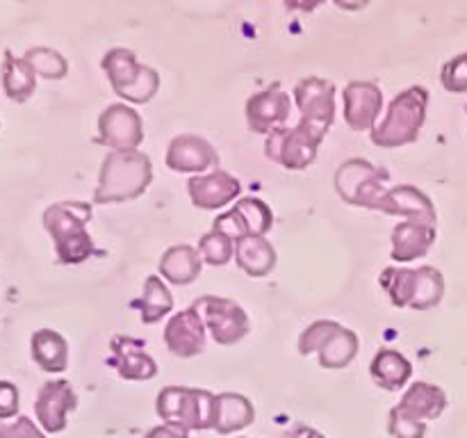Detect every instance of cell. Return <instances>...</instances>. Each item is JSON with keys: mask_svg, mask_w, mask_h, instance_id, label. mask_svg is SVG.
I'll use <instances>...</instances> for the list:
<instances>
[{"mask_svg": "<svg viewBox=\"0 0 467 438\" xmlns=\"http://www.w3.org/2000/svg\"><path fill=\"white\" fill-rule=\"evenodd\" d=\"M369 374L377 381V386L395 392L401 391L410 381V377H413V365L397 349H381L372 359Z\"/></svg>", "mask_w": 467, "mask_h": 438, "instance_id": "obj_25", "label": "cell"}, {"mask_svg": "<svg viewBox=\"0 0 467 438\" xmlns=\"http://www.w3.org/2000/svg\"><path fill=\"white\" fill-rule=\"evenodd\" d=\"M255 420V409L240 392H222L214 402V432L228 436V433L242 432Z\"/></svg>", "mask_w": 467, "mask_h": 438, "instance_id": "obj_22", "label": "cell"}, {"mask_svg": "<svg viewBox=\"0 0 467 438\" xmlns=\"http://www.w3.org/2000/svg\"><path fill=\"white\" fill-rule=\"evenodd\" d=\"M0 438H46L44 432L26 415L16 420H0Z\"/></svg>", "mask_w": 467, "mask_h": 438, "instance_id": "obj_36", "label": "cell"}, {"mask_svg": "<svg viewBox=\"0 0 467 438\" xmlns=\"http://www.w3.org/2000/svg\"><path fill=\"white\" fill-rule=\"evenodd\" d=\"M36 87V73L35 68L27 64L26 57H16L7 50L3 59V89L7 99L16 100V103H26Z\"/></svg>", "mask_w": 467, "mask_h": 438, "instance_id": "obj_27", "label": "cell"}, {"mask_svg": "<svg viewBox=\"0 0 467 438\" xmlns=\"http://www.w3.org/2000/svg\"><path fill=\"white\" fill-rule=\"evenodd\" d=\"M219 155L208 140L199 135L173 137L167 151V167L178 173H203L217 167Z\"/></svg>", "mask_w": 467, "mask_h": 438, "instance_id": "obj_17", "label": "cell"}, {"mask_svg": "<svg viewBox=\"0 0 467 438\" xmlns=\"http://www.w3.org/2000/svg\"><path fill=\"white\" fill-rule=\"evenodd\" d=\"M429 89L413 85L397 94L388 108L381 123L372 128V141L381 149H400V146L418 141L420 130L427 121Z\"/></svg>", "mask_w": 467, "mask_h": 438, "instance_id": "obj_3", "label": "cell"}, {"mask_svg": "<svg viewBox=\"0 0 467 438\" xmlns=\"http://www.w3.org/2000/svg\"><path fill=\"white\" fill-rule=\"evenodd\" d=\"M194 308L201 313L205 328H208L217 345H235V342H240L249 333V315L233 299L208 295L201 297L194 304Z\"/></svg>", "mask_w": 467, "mask_h": 438, "instance_id": "obj_9", "label": "cell"}, {"mask_svg": "<svg viewBox=\"0 0 467 438\" xmlns=\"http://www.w3.org/2000/svg\"><path fill=\"white\" fill-rule=\"evenodd\" d=\"M358 336H356L351 328L342 327L340 324V327L328 336V340L324 342L322 349L317 351L319 365L327 370L347 368V365L356 359V354H358Z\"/></svg>", "mask_w": 467, "mask_h": 438, "instance_id": "obj_28", "label": "cell"}, {"mask_svg": "<svg viewBox=\"0 0 467 438\" xmlns=\"http://www.w3.org/2000/svg\"><path fill=\"white\" fill-rule=\"evenodd\" d=\"M436 242V226L418 222H401L392 228V260L410 263L422 258Z\"/></svg>", "mask_w": 467, "mask_h": 438, "instance_id": "obj_21", "label": "cell"}, {"mask_svg": "<svg viewBox=\"0 0 467 438\" xmlns=\"http://www.w3.org/2000/svg\"><path fill=\"white\" fill-rule=\"evenodd\" d=\"M295 103L301 119L317 126L331 128L336 119V85L324 78H304L295 87Z\"/></svg>", "mask_w": 467, "mask_h": 438, "instance_id": "obj_13", "label": "cell"}, {"mask_svg": "<svg viewBox=\"0 0 467 438\" xmlns=\"http://www.w3.org/2000/svg\"><path fill=\"white\" fill-rule=\"evenodd\" d=\"M337 327H340V324L333 322V319H317V322L310 324V327L299 336L301 354L308 356V354H313V351L322 349L324 342L328 340V336H331Z\"/></svg>", "mask_w": 467, "mask_h": 438, "instance_id": "obj_33", "label": "cell"}, {"mask_svg": "<svg viewBox=\"0 0 467 438\" xmlns=\"http://www.w3.org/2000/svg\"><path fill=\"white\" fill-rule=\"evenodd\" d=\"M23 57L27 59L36 76L46 78V80H62L68 73V62L62 53L55 48H46V46H36V48L27 50Z\"/></svg>", "mask_w": 467, "mask_h": 438, "instance_id": "obj_32", "label": "cell"}, {"mask_svg": "<svg viewBox=\"0 0 467 438\" xmlns=\"http://www.w3.org/2000/svg\"><path fill=\"white\" fill-rule=\"evenodd\" d=\"M292 438H324V433L315 432V429H301V432H296Z\"/></svg>", "mask_w": 467, "mask_h": 438, "instance_id": "obj_41", "label": "cell"}, {"mask_svg": "<svg viewBox=\"0 0 467 438\" xmlns=\"http://www.w3.org/2000/svg\"><path fill=\"white\" fill-rule=\"evenodd\" d=\"M283 3H285V7L290 12H315L327 0H283Z\"/></svg>", "mask_w": 467, "mask_h": 438, "instance_id": "obj_39", "label": "cell"}, {"mask_svg": "<svg viewBox=\"0 0 467 438\" xmlns=\"http://www.w3.org/2000/svg\"><path fill=\"white\" fill-rule=\"evenodd\" d=\"M109 363L117 368L119 377L126 379V381H149L158 374V365L144 351V342L135 340V338H114Z\"/></svg>", "mask_w": 467, "mask_h": 438, "instance_id": "obj_19", "label": "cell"}, {"mask_svg": "<svg viewBox=\"0 0 467 438\" xmlns=\"http://www.w3.org/2000/svg\"><path fill=\"white\" fill-rule=\"evenodd\" d=\"M32 359L44 372H64L68 365V345L62 333L53 328H39L32 333Z\"/></svg>", "mask_w": 467, "mask_h": 438, "instance_id": "obj_26", "label": "cell"}, {"mask_svg": "<svg viewBox=\"0 0 467 438\" xmlns=\"http://www.w3.org/2000/svg\"><path fill=\"white\" fill-rule=\"evenodd\" d=\"M18 406V388L12 381H0V420L16 418Z\"/></svg>", "mask_w": 467, "mask_h": 438, "instance_id": "obj_37", "label": "cell"}, {"mask_svg": "<svg viewBox=\"0 0 467 438\" xmlns=\"http://www.w3.org/2000/svg\"><path fill=\"white\" fill-rule=\"evenodd\" d=\"M187 192H190L194 208L217 210L233 203L240 196L242 185L233 173L214 169L210 173H199V176L190 178L187 181Z\"/></svg>", "mask_w": 467, "mask_h": 438, "instance_id": "obj_16", "label": "cell"}, {"mask_svg": "<svg viewBox=\"0 0 467 438\" xmlns=\"http://www.w3.org/2000/svg\"><path fill=\"white\" fill-rule=\"evenodd\" d=\"M379 286L388 292L397 308L429 310L441 304L445 295V278L441 269L424 267H386L379 276Z\"/></svg>", "mask_w": 467, "mask_h": 438, "instance_id": "obj_4", "label": "cell"}, {"mask_svg": "<svg viewBox=\"0 0 467 438\" xmlns=\"http://www.w3.org/2000/svg\"><path fill=\"white\" fill-rule=\"evenodd\" d=\"M214 402L217 395L208 391L167 386L160 391L155 411L167 424H176L185 432H203V429H214Z\"/></svg>", "mask_w": 467, "mask_h": 438, "instance_id": "obj_5", "label": "cell"}, {"mask_svg": "<svg viewBox=\"0 0 467 438\" xmlns=\"http://www.w3.org/2000/svg\"><path fill=\"white\" fill-rule=\"evenodd\" d=\"M388 172L369 160L349 158L337 167L336 190L342 201L358 208L381 210L390 187L386 185Z\"/></svg>", "mask_w": 467, "mask_h": 438, "instance_id": "obj_8", "label": "cell"}, {"mask_svg": "<svg viewBox=\"0 0 467 438\" xmlns=\"http://www.w3.org/2000/svg\"><path fill=\"white\" fill-rule=\"evenodd\" d=\"M441 82L451 94H467V50L456 55L442 67Z\"/></svg>", "mask_w": 467, "mask_h": 438, "instance_id": "obj_34", "label": "cell"}, {"mask_svg": "<svg viewBox=\"0 0 467 438\" xmlns=\"http://www.w3.org/2000/svg\"><path fill=\"white\" fill-rule=\"evenodd\" d=\"M388 432H390L392 438H424V433H427V422L409 418V415L400 413V411L392 406L390 420H388Z\"/></svg>", "mask_w": 467, "mask_h": 438, "instance_id": "obj_35", "label": "cell"}, {"mask_svg": "<svg viewBox=\"0 0 467 438\" xmlns=\"http://www.w3.org/2000/svg\"><path fill=\"white\" fill-rule=\"evenodd\" d=\"M237 214H240L242 224L246 228V235H260L265 237L274 226V213L265 201L255 199V196H246L233 205Z\"/></svg>", "mask_w": 467, "mask_h": 438, "instance_id": "obj_30", "label": "cell"}, {"mask_svg": "<svg viewBox=\"0 0 467 438\" xmlns=\"http://www.w3.org/2000/svg\"><path fill=\"white\" fill-rule=\"evenodd\" d=\"M141 322L144 324H155L164 318V315L171 313L173 308V297L169 292V287L164 286L160 276H149L144 281V292H141Z\"/></svg>", "mask_w": 467, "mask_h": 438, "instance_id": "obj_29", "label": "cell"}, {"mask_svg": "<svg viewBox=\"0 0 467 438\" xmlns=\"http://www.w3.org/2000/svg\"><path fill=\"white\" fill-rule=\"evenodd\" d=\"M333 3L345 9V12H360V9L368 7L369 0H333Z\"/></svg>", "mask_w": 467, "mask_h": 438, "instance_id": "obj_40", "label": "cell"}, {"mask_svg": "<svg viewBox=\"0 0 467 438\" xmlns=\"http://www.w3.org/2000/svg\"><path fill=\"white\" fill-rule=\"evenodd\" d=\"M112 91L128 103H149L160 89V76L155 68L137 62L130 48H109L100 59Z\"/></svg>", "mask_w": 467, "mask_h": 438, "instance_id": "obj_6", "label": "cell"}, {"mask_svg": "<svg viewBox=\"0 0 467 438\" xmlns=\"http://www.w3.org/2000/svg\"><path fill=\"white\" fill-rule=\"evenodd\" d=\"M246 123L254 132L269 135L276 128H283L290 119L292 100L287 91H283L281 85H272L258 94L249 96L246 100Z\"/></svg>", "mask_w": 467, "mask_h": 438, "instance_id": "obj_12", "label": "cell"}, {"mask_svg": "<svg viewBox=\"0 0 467 438\" xmlns=\"http://www.w3.org/2000/svg\"><path fill=\"white\" fill-rule=\"evenodd\" d=\"M205 324L194 306L173 315L164 327V345L173 356L194 359L205 349Z\"/></svg>", "mask_w": 467, "mask_h": 438, "instance_id": "obj_15", "label": "cell"}, {"mask_svg": "<svg viewBox=\"0 0 467 438\" xmlns=\"http://www.w3.org/2000/svg\"><path fill=\"white\" fill-rule=\"evenodd\" d=\"M99 141L112 151H137L144 141L140 112L126 103L108 105L99 117Z\"/></svg>", "mask_w": 467, "mask_h": 438, "instance_id": "obj_10", "label": "cell"}, {"mask_svg": "<svg viewBox=\"0 0 467 438\" xmlns=\"http://www.w3.org/2000/svg\"><path fill=\"white\" fill-rule=\"evenodd\" d=\"M400 413L409 415V418L427 422V420L441 418L442 411L447 409V395L441 386H433L427 381H415L410 383L409 391L395 406Z\"/></svg>", "mask_w": 467, "mask_h": 438, "instance_id": "obj_20", "label": "cell"}, {"mask_svg": "<svg viewBox=\"0 0 467 438\" xmlns=\"http://www.w3.org/2000/svg\"><path fill=\"white\" fill-rule=\"evenodd\" d=\"M235 263L249 276H267L276 267V249L267 237L244 235L235 245Z\"/></svg>", "mask_w": 467, "mask_h": 438, "instance_id": "obj_23", "label": "cell"}, {"mask_svg": "<svg viewBox=\"0 0 467 438\" xmlns=\"http://www.w3.org/2000/svg\"><path fill=\"white\" fill-rule=\"evenodd\" d=\"M327 132L328 128L301 119L295 128L283 126L269 132L267 141H265V155L281 167L299 172V169L310 167L315 162L317 149Z\"/></svg>", "mask_w": 467, "mask_h": 438, "instance_id": "obj_7", "label": "cell"}, {"mask_svg": "<svg viewBox=\"0 0 467 438\" xmlns=\"http://www.w3.org/2000/svg\"><path fill=\"white\" fill-rule=\"evenodd\" d=\"M153 181L150 158L141 151H112L100 164L96 203H126L144 194Z\"/></svg>", "mask_w": 467, "mask_h": 438, "instance_id": "obj_1", "label": "cell"}, {"mask_svg": "<svg viewBox=\"0 0 467 438\" xmlns=\"http://www.w3.org/2000/svg\"><path fill=\"white\" fill-rule=\"evenodd\" d=\"M235 245L237 242L233 240L231 235H226V233L213 226L203 237H201L199 254L208 265L222 267V265L231 263V260L235 258Z\"/></svg>", "mask_w": 467, "mask_h": 438, "instance_id": "obj_31", "label": "cell"}, {"mask_svg": "<svg viewBox=\"0 0 467 438\" xmlns=\"http://www.w3.org/2000/svg\"><path fill=\"white\" fill-rule=\"evenodd\" d=\"M91 222V205L85 201H59L46 208L44 226L55 242L59 263H85L94 254V242L87 233Z\"/></svg>", "mask_w": 467, "mask_h": 438, "instance_id": "obj_2", "label": "cell"}, {"mask_svg": "<svg viewBox=\"0 0 467 438\" xmlns=\"http://www.w3.org/2000/svg\"><path fill=\"white\" fill-rule=\"evenodd\" d=\"M381 213L395 214V217H401L404 222L427 224V226H436L438 224L436 205L431 203V199L422 190L413 185L390 187Z\"/></svg>", "mask_w": 467, "mask_h": 438, "instance_id": "obj_18", "label": "cell"}, {"mask_svg": "<svg viewBox=\"0 0 467 438\" xmlns=\"http://www.w3.org/2000/svg\"><path fill=\"white\" fill-rule=\"evenodd\" d=\"M201 263L203 258H201L199 249L190 245H176L164 251L162 260H160V274L164 281L173 283V286H190L199 278Z\"/></svg>", "mask_w": 467, "mask_h": 438, "instance_id": "obj_24", "label": "cell"}, {"mask_svg": "<svg viewBox=\"0 0 467 438\" xmlns=\"http://www.w3.org/2000/svg\"><path fill=\"white\" fill-rule=\"evenodd\" d=\"M78 395L67 379H55L46 381L36 392L35 413L41 429L48 433H59L67 429L68 413L76 411Z\"/></svg>", "mask_w": 467, "mask_h": 438, "instance_id": "obj_11", "label": "cell"}, {"mask_svg": "<svg viewBox=\"0 0 467 438\" xmlns=\"http://www.w3.org/2000/svg\"><path fill=\"white\" fill-rule=\"evenodd\" d=\"M345 123L351 130H369L377 126L383 110V91L374 82H349L342 91Z\"/></svg>", "mask_w": 467, "mask_h": 438, "instance_id": "obj_14", "label": "cell"}, {"mask_svg": "<svg viewBox=\"0 0 467 438\" xmlns=\"http://www.w3.org/2000/svg\"><path fill=\"white\" fill-rule=\"evenodd\" d=\"M187 433H190V432L176 427V424L164 422V424H160V427L150 429V432L146 433V438H187Z\"/></svg>", "mask_w": 467, "mask_h": 438, "instance_id": "obj_38", "label": "cell"}]
</instances>
